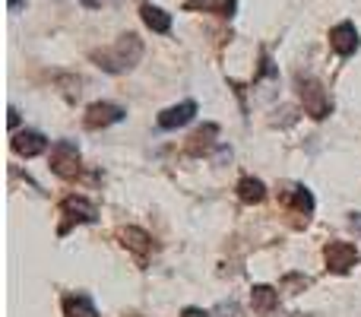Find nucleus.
<instances>
[{"label": "nucleus", "mask_w": 361, "mask_h": 317, "mask_svg": "<svg viewBox=\"0 0 361 317\" xmlns=\"http://www.w3.org/2000/svg\"><path fill=\"white\" fill-rule=\"evenodd\" d=\"M143 57V42L140 35L133 32H124V35L114 42V48H105V51H92V61L95 67H102L105 73H127L133 70Z\"/></svg>", "instance_id": "obj_1"}, {"label": "nucleus", "mask_w": 361, "mask_h": 317, "mask_svg": "<svg viewBox=\"0 0 361 317\" xmlns=\"http://www.w3.org/2000/svg\"><path fill=\"white\" fill-rule=\"evenodd\" d=\"M295 89H298V99H301V105H305V112L311 114L314 121H324L326 114L333 112L330 92H326L317 80H311V76H298V80H295Z\"/></svg>", "instance_id": "obj_2"}, {"label": "nucleus", "mask_w": 361, "mask_h": 317, "mask_svg": "<svg viewBox=\"0 0 361 317\" xmlns=\"http://www.w3.org/2000/svg\"><path fill=\"white\" fill-rule=\"evenodd\" d=\"M51 172H54L57 178H63V181L80 178L82 156H80V150H76V143H70V140H61V143L51 146Z\"/></svg>", "instance_id": "obj_3"}, {"label": "nucleus", "mask_w": 361, "mask_h": 317, "mask_svg": "<svg viewBox=\"0 0 361 317\" xmlns=\"http://www.w3.org/2000/svg\"><path fill=\"white\" fill-rule=\"evenodd\" d=\"M61 213L67 219H63V225L57 229V235H67L70 225H92L95 219H99V210H95L86 197H67L61 203Z\"/></svg>", "instance_id": "obj_4"}, {"label": "nucleus", "mask_w": 361, "mask_h": 317, "mask_svg": "<svg viewBox=\"0 0 361 317\" xmlns=\"http://www.w3.org/2000/svg\"><path fill=\"white\" fill-rule=\"evenodd\" d=\"M324 261H326V270H330V273L345 276L358 263V248L349 241H330L324 248Z\"/></svg>", "instance_id": "obj_5"}, {"label": "nucleus", "mask_w": 361, "mask_h": 317, "mask_svg": "<svg viewBox=\"0 0 361 317\" xmlns=\"http://www.w3.org/2000/svg\"><path fill=\"white\" fill-rule=\"evenodd\" d=\"M124 114L127 112L121 105H111V102H95V105L86 108V118H82V124H86L89 131H105V127L124 121Z\"/></svg>", "instance_id": "obj_6"}, {"label": "nucleus", "mask_w": 361, "mask_h": 317, "mask_svg": "<svg viewBox=\"0 0 361 317\" xmlns=\"http://www.w3.org/2000/svg\"><path fill=\"white\" fill-rule=\"evenodd\" d=\"M279 203L282 206H288V210H295L298 216H311L314 213V193L307 191L305 184H286L279 191Z\"/></svg>", "instance_id": "obj_7"}, {"label": "nucleus", "mask_w": 361, "mask_h": 317, "mask_svg": "<svg viewBox=\"0 0 361 317\" xmlns=\"http://www.w3.org/2000/svg\"><path fill=\"white\" fill-rule=\"evenodd\" d=\"M330 48L339 57H352L358 51V29L352 23H339L330 29Z\"/></svg>", "instance_id": "obj_8"}, {"label": "nucleus", "mask_w": 361, "mask_h": 317, "mask_svg": "<svg viewBox=\"0 0 361 317\" xmlns=\"http://www.w3.org/2000/svg\"><path fill=\"white\" fill-rule=\"evenodd\" d=\"M193 114H197V102H180V105L165 108V112L159 114V127H162V131H178V127L190 124Z\"/></svg>", "instance_id": "obj_9"}, {"label": "nucleus", "mask_w": 361, "mask_h": 317, "mask_svg": "<svg viewBox=\"0 0 361 317\" xmlns=\"http://www.w3.org/2000/svg\"><path fill=\"white\" fill-rule=\"evenodd\" d=\"M10 146H13V152H19V156L35 159V156H42V152L48 150V140H44V133H38V131H23V133L13 137Z\"/></svg>", "instance_id": "obj_10"}, {"label": "nucleus", "mask_w": 361, "mask_h": 317, "mask_svg": "<svg viewBox=\"0 0 361 317\" xmlns=\"http://www.w3.org/2000/svg\"><path fill=\"white\" fill-rule=\"evenodd\" d=\"M216 137H219V127L216 124H203L200 131H193L190 133V140H187V152L190 156H206V152L216 146Z\"/></svg>", "instance_id": "obj_11"}, {"label": "nucleus", "mask_w": 361, "mask_h": 317, "mask_svg": "<svg viewBox=\"0 0 361 317\" xmlns=\"http://www.w3.org/2000/svg\"><path fill=\"white\" fill-rule=\"evenodd\" d=\"M63 317H99V308L86 292L63 295Z\"/></svg>", "instance_id": "obj_12"}, {"label": "nucleus", "mask_w": 361, "mask_h": 317, "mask_svg": "<svg viewBox=\"0 0 361 317\" xmlns=\"http://www.w3.org/2000/svg\"><path fill=\"white\" fill-rule=\"evenodd\" d=\"M121 244L127 251H133L137 257H146L152 251V238L143 229H121Z\"/></svg>", "instance_id": "obj_13"}, {"label": "nucleus", "mask_w": 361, "mask_h": 317, "mask_svg": "<svg viewBox=\"0 0 361 317\" xmlns=\"http://www.w3.org/2000/svg\"><path fill=\"white\" fill-rule=\"evenodd\" d=\"M238 197H241V203H263L267 200V184L247 174V178L238 181Z\"/></svg>", "instance_id": "obj_14"}, {"label": "nucleus", "mask_w": 361, "mask_h": 317, "mask_svg": "<svg viewBox=\"0 0 361 317\" xmlns=\"http://www.w3.org/2000/svg\"><path fill=\"white\" fill-rule=\"evenodd\" d=\"M250 305H254V311L269 314L276 305H279V292H276L273 286H254L250 289Z\"/></svg>", "instance_id": "obj_15"}, {"label": "nucleus", "mask_w": 361, "mask_h": 317, "mask_svg": "<svg viewBox=\"0 0 361 317\" xmlns=\"http://www.w3.org/2000/svg\"><path fill=\"white\" fill-rule=\"evenodd\" d=\"M235 0H187L184 10H203V13H216V16H235Z\"/></svg>", "instance_id": "obj_16"}, {"label": "nucleus", "mask_w": 361, "mask_h": 317, "mask_svg": "<svg viewBox=\"0 0 361 317\" xmlns=\"http://www.w3.org/2000/svg\"><path fill=\"white\" fill-rule=\"evenodd\" d=\"M140 16H143V23L149 25L152 32H159V35H165V32L171 29V16L165 10H159V6H152V4L140 6Z\"/></svg>", "instance_id": "obj_17"}, {"label": "nucleus", "mask_w": 361, "mask_h": 317, "mask_svg": "<svg viewBox=\"0 0 361 317\" xmlns=\"http://www.w3.org/2000/svg\"><path fill=\"white\" fill-rule=\"evenodd\" d=\"M311 286V280H307V276H286V280H282V289H307Z\"/></svg>", "instance_id": "obj_18"}, {"label": "nucleus", "mask_w": 361, "mask_h": 317, "mask_svg": "<svg viewBox=\"0 0 361 317\" xmlns=\"http://www.w3.org/2000/svg\"><path fill=\"white\" fill-rule=\"evenodd\" d=\"M180 317H209L203 311V308H184V311H180Z\"/></svg>", "instance_id": "obj_19"}, {"label": "nucleus", "mask_w": 361, "mask_h": 317, "mask_svg": "<svg viewBox=\"0 0 361 317\" xmlns=\"http://www.w3.org/2000/svg\"><path fill=\"white\" fill-rule=\"evenodd\" d=\"M349 222H352V229H355V232H361V213H352Z\"/></svg>", "instance_id": "obj_20"}, {"label": "nucleus", "mask_w": 361, "mask_h": 317, "mask_svg": "<svg viewBox=\"0 0 361 317\" xmlns=\"http://www.w3.org/2000/svg\"><path fill=\"white\" fill-rule=\"evenodd\" d=\"M6 114H10V127H16L19 124V112H16V108H10Z\"/></svg>", "instance_id": "obj_21"}, {"label": "nucleus", "mask_w": 361, "mask_h": 317, "mask_svg": "<svg viewBox=\"0 0 361 317\" xmlns=\"http://www.w3.org/2000/svg\"><path fill=\"white\" fill-rule=\"evenodd\" d=\"M16 6H19V0H10V10H16Z\"/></svg>", "instance_id": "obj_22"}]
</instances>
